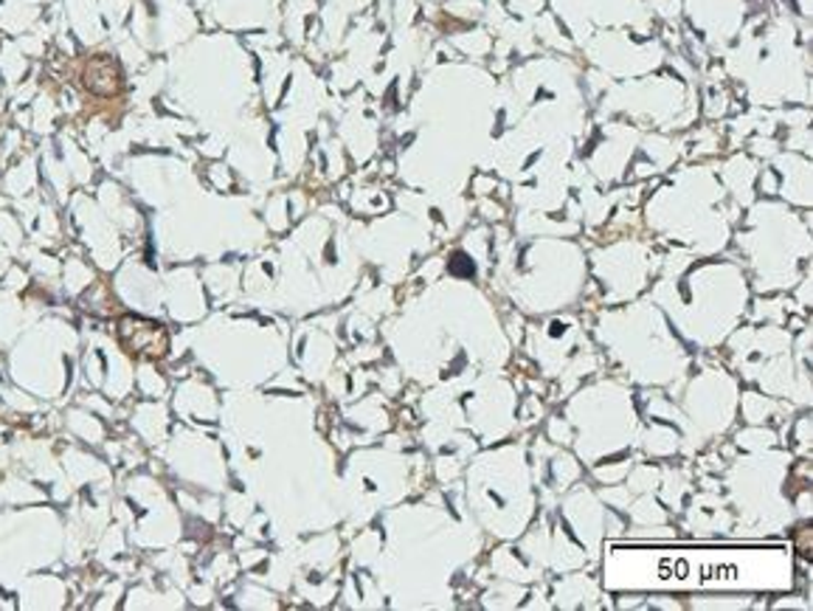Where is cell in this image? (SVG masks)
<instances>
[{
    "instance_id": "obj_1",
    "label": "cell",
    "mask_w": 813,
    "mask_h": 611,
    "mask_svg": "<svg viewBox=\"0 0 813 611\" xmlns=\"http://www.w3.org/2000/svg\"><path fill=\"white\" fill-rule=\"evenodd\" d=\"M83 79L85 88L96 96H116L121 90V85H124L119 63H116L113 57H108V54H99V57L90 59V63L85 65Z\"/></svg>"
}]
</instances>
